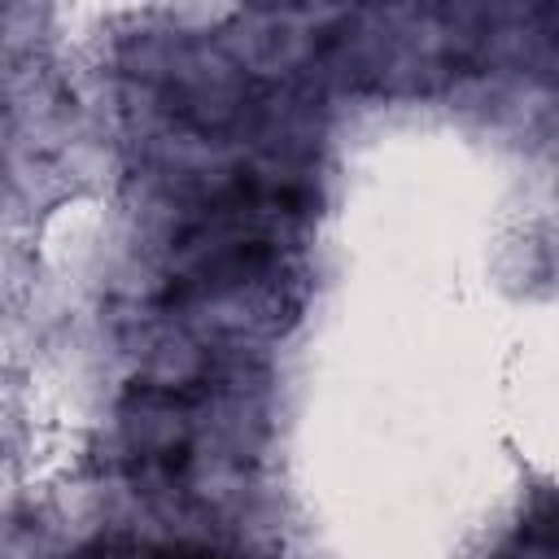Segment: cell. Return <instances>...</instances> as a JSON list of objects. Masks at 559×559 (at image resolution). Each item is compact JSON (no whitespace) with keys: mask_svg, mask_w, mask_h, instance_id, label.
I'll list each match as a JSON object with an SVG mask.
<instances>
[{"mask_svg":"<svg viewBox=\"0 0 559 559\" xmlns=\"http://www.w3.org/2000/svg\"><path fill=\"white\" fill-rule=\"evenodd\" d=\"M83 559H223V555L197 546H100Z\"/></svg>","mask_w":559,"mask_h":559,"instance_id":"6da1fadb","label":"cell"}]
</instances>
